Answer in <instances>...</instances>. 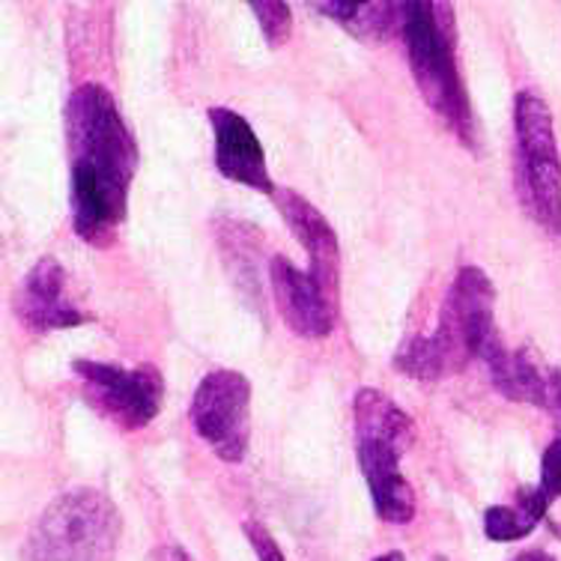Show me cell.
Masks as SVG:
<instances>
[{"label":"cell","mask_w":561,"mask_h":561,"mask_svg":"<svg viewBox=\"0 0 561 561\" xmlns=\"http://www.w3.org/2000/svg\"><path fill=\"white\" fill-rule=\"evenodd\" d=\"M245 535H249L257 561H287L284 559V552H280L278 540L272 538L266 526H260V523L251 519V523H245Z\"/></svg>","instance_id":"20"},{"label":"cell","mask_w":561,"mask_h":561,"mask_svg":"<svg viewBox=\"0 0 561 561\" xmlns=\"http://www.w3.org/2000/svg\"><path fill=\"white\" fill-rule=\"evenodd\" d=\"M540 490L550 499L561 496V439H552L540 457Z\"/></svg>","instance_id":"19"},{"label":"cell","mask_w":561,"mask_h":561,"mask_svg":"<svg viewBox=\"0 0 561 561\" xmlns=\"http://www.w3.org/2000/svg\"><path fill=\"white\" fill-rule=\"evenodd\" d=\"M72 370L81 379L87 407L119 431H144L162 410L164 377L159 367H119L78 358L72 362Z\"/></svg>","instance_id":"6"},{"label":"cell","mask_w":561,"mask_h":561,"mask_svg":"<svg viewBox=\"0 0 561 561\" xmlns=\"http://www.w3.org/2000/svg\"><path fill=\"white\" fill-rule=\"evenodd\" d=\"M353 424H356V445H386L400 457L410 451L419 436L415 419L400 410L398 403L377 389H362L353 400Z\"/></svg>","instance_id":"14"},{"label":"cell","mask_w":561,"mask_h":561,"mask_svg":"<svg viewBox=\"0 0 561 561\" xmlns=\"http://www.w3.org/2000/svg\"><path fill=\"white\" fill-rule=\"evenodd\" d=\"M358 466L367 481L374 511L379 519H386L391 526H407L415 517V490L407 478L400 476V454L386 448V445H356Z\"/></svg>","instance_id":"13"},{"label":"cell","mask_w":561,"mask_h":561,"mask_svg":"<svg viewBox=\"0 0 561 561\" xmlns=\"http://www.w3.org/2000/svg\"><path fill=\"white\" fill-rule=\"evenodd\" d=\"M433 561H448V559H443V556H436V559H433Z\"/></svg>","instance_id":"24"},{"label":"cell","mask_w":561,"mask_h":561,"mask_svg":"<svg viewBox=\"0 0 561 561\" xmlns=\"http://www.w3.org/2000/svg\"><path fill=\"white\" fill-rule=\"evenodd\" d=\"M197 436L225 463H242L251 445V382L239 370H213L192 400Z\"/></svg>","instance_id":"7"},{"label":"cell","mask_w":561,"mask_h":561,"mask_svg":"<svg viewBox=\"0 0 561 561\" xmlns=\"http://www.w3.org/2000/svg\"><path fill=\"white\" fill-rule=\"evenodd\" d=\"M403 43L421 96L457 138L476 147V114L457 64V27L451 3H403Z\"/></svg>","instance_id":"2"},{"label":"cell","mask_w":561,"mask_h":561,"mask_svg":"<svg viewBox=\"0 0 561 561\" xmlns=\"http://www.w3.org/2000/svg\"><path fill=\"white\" fill-rule=\"evenodd\" d=\"M517 138V197L550 237L561 239V156L552 111L535 90L514 99Z\"/></svg>","instance_id":"4"},{"label":"cell","mask_w":561,"mask_h":561,"mask_svg":"<svg viewBox=\"0 0 561 561\" xmlns=\"http://www.w3.org/2000/svg\"><path fill=\"white\" fill-rule=\"evenodd\" d=\"M159 561H195L183 547H176V543H168L159 550Z\"/></svg>","instance_id":"21"},{"label":"cell","mask_w":561,"mask_h":561,"mask_svg":"<svg viewBox=\"0 0 561 561\" xmlns=\"http://www.w3.org/2000/svg\"><path fill=\"white\" fill-rule=\"evenodd\" d=\"M270 284L284 323L305 341H323L332 335L337 302L317 284L311 272L299 270L293 260L272 257Z\"/></svg>","instance_id":"9"},{"label":"cell","mask_w":561,"mask_h":561,"mask_svg":"<svg viewBox=\"0 0 561 561\" xmlns=\"http://www.w3.org/2000/svg\"><path fill=\"white\" fill-rule=\"evenodd\" d=\"M511 561H556L550 556V552H543V550H529V552H519L517 559H511Z\"/></svg>","instance_id":"22"},{"label":"cell","mask_w":561,"mask_h":561,"mask_svg":"<svg viewBox=\"0 0 561 561\" xmlns=\"http://www.w3.org/2000/svg\"><path fill=\"white\" fill-rule=\"evenodd\" d=\"M69 150V209L87 245L108 249L129 213L138 144L105 84H81L64 111Z\"/></svg>","instance_id":"1"},{"label":"cell","mask_w":561,"mask_h":561,"mask_svg":"<svg viewBox=\"0 0 561 561\" xmlns=\"http://www.w3.org/2000/svg\"><path fill=\"white\" fill-rule=\"evenodd\" d=\"M123 538L117 505L93 486L66 490L33 523L22 561H114Z\"/></svg>","instance_id":"3"},{"label":"cell","mask_w":561,"mask_h":561,"mask_svg":"<svg viewBox=\"0 0 561 561\" xmlns=\"http://www.w3.org/2000/svg\"><path fill=\"white\" fill-rule=\"evenodd\" d=\"M317 12H323L346 31L356 36H379L386 39L391 31H400L403 24V3H353V0H332L317 3Z\"/></svg>","instance_id":"15"},{"label":"cell","mask_w":561,"mask_h":561,"mask_svg":"<svg viewBox=\"0 0 561 561\" xmlns=\"http://www.w3.org/2000/svg\"><path fill=\"white\" fill-rule=\"evenodd\" d=\"M275 204L280 218L287 221L293 237L311 257V275L337 305H341V245H337L335 227L325 221V216L308 197L296 195L293 188L275 192Z\"/></svg>","instance_id":"11"},{"label":"cell","mask_w":561,"mask_h":561,"mask_svg":"<svg viewBox=\"0 0 561 561\" xmlns=\"http://www.w3.org/2000/svg\"><path fill=\"white\" fill-rule=\"evenodd\" d=\"M540 519L529 514L523 505H493L484 514V535L496 543L529 538Z\"/></svg>","instance_id":"17"},{"label":"cell","mask_w":561,"mask_h":561,"mask_svg":"<svg viewBox=\"0 0 561 561\" xmlns=\"http://www.w3.org/2000/svg\"><path fill=\"white\" fill-rule=\"evenodd\" d=\"M251 12L257 15L260 31L266 36L270 48H280L290 43L293 36V10L290 3H278V0H263V3H251Z\"/></svg>","instance_id":"18"},{"label":"cell","mask_w":561,"mask_h":561,"mask_svg":"<svg viewBox=\"0 0 561 561\" xmlns=\"http://www.w3.org/2000/svg\"><path fill=\"white\" fill-rule=\"evenodd\" d=\"M394 367L407 377L419 379V382H436L448 374L445 358L433 335H412L398 346L394 353Z\"/></svg>","instance_id":"16"},{"label":"cell","mask_w":561,"mask_h":561,"mask_svg":"<svg viewBox=\"0 0 561 561\" xmlns=\"http://www.w3.org/2000/svg\"><path fill=\"white\" fill-rule=\"evenodd\" d=\"M499 394L531 403L561 427V367L540 362L529 350H507L499 337L481 358Z\"/></svg>","instance_id":"8"},{"label":"cell","mask_w":561,"mask_h":561,"mask_svg":"<svg viewBox=\"0 0 561 561\" xmlns=\"http://www.w3.org/2000/svg\"><path fill=\"white\" fill-rule=\"evenodd\" d=\"M433 341L443 353L448 374H463L496 344V287L484 270L463 266L454 275Z\"/></svg>","instance_id":"5"},{"label":"cell","mask_w":561,"mask_h":561,"mask_svg":"<svg viewBox=\"0 0 561 561\" xmlns=\"http://www.w3.org/2000/svg\"><path fill=\"white\" fill-rule=\"evenodd\" d=\"M374 561H407V559H403V552H386V556H379V559Z\"/></svg>","instance_id":"23"},{"label":"cell","mask_w":561,"mask_h":561,"mask_svg":"<svg viewBox=\"0 0 561 561\" xmlns=\"http://www.w3.org/2000/svg\"><path fill=\"white\" fill-rule=\"evenodd\" d=\"M66 272L57 257H39L33 263L12 296V311L33 332H55V329H76L90 317L64 299Z\"/></svg>","instance_id":"10"},{"label":"cell","mask_w":561,"mask_h":561,"mask_svg":"<svg viewBox=\"0 0 561 561\" xmlns=\"http://www.w3.org/2000/svg\"><path fill=\"white\" fill-rule=\"evenodd\" d=\"M209 126L216 138V168L221 176L233 180L263 192L275 195L270 168H266V152L260 144L257 131L251 129V123L242 114L230 108H209Z\"/></svg>","instance_id":"12"}]
</instances>
